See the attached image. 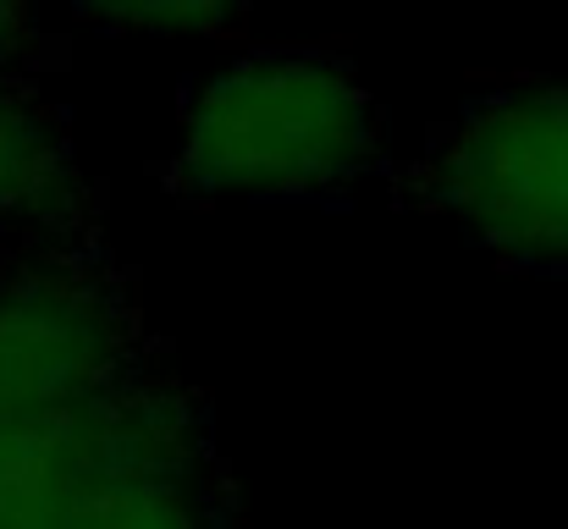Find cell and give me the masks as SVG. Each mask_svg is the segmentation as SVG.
Returning <instances> with one entry per match:
<instances>
[{
	"label": "cell",
	"mask_w": 568,
	"mask_h": 529,
	"mask_svg": "<svg viewBox=\"0 0 568 529\" xmlns=\"http://www.w3.org/2000/svg\"><path fill=\"white\" fill-rule=\"evenodd\" d=\"M381 166V111L332 50H248L183 111L193 199H326Z\"/></svg>",
	"instance_id": "cell-1"
},
{
	"label": "cell",
	"mask_w": 568,
	"mask_h": 529,
	"mask_svg": "<svg viewBox=\"0 0 568 529\" xmlns=\"http://www.w3.org/2000/svg\"><path fill=\"white\" fill-rule=\"evenodd\" d=\"M28 529H226L204 408L150 364L105 397L89 464Z\"/></svg>",
	"instance_id": "cell-4"
},
{
	"label": "cell",
	"mask_w": 568,
	"mask_h": 529,
	"mask_svg": "<svg viewBox=\"0 0 568 529\" xmlns=\"http://www.w3.org/2000/svg\"><path fill=\"white\" fill-rule=\"evenodd\" d=\"M94 193L72 161L61 111L28 83L0 78V254L94 237Z\"/></svg>",
	"instance_id": "cell-5"
},
{
	"label": "cell",
	"mask_w": 568,
	"mask_h": 529,
	"mask_svg": "<svg viewBox=\"0 0 568 529\" xmlns=\"http://www.w3.org/2000/svg\"><path fill=\"white\" fill-rule=\"evenodd\" d=\"M133 369L139 315L100 237L0 254V425L72 414Z\"/></svg>",
	"instance_id": "cell-3"
},
{
	"label": "cell",
	"mask_w": 568,
	"mask_h": 529,
	"mask_svg": "<svg viewBox=\"0 0 568 529\" xmlns=\"http://www.w3.org/2000/svg\"><path fill=\"white\" fill-rule=\"evenodd\" d=\"M33 61H44V33L33 11L0 6V78H28Z\"/></svg>",
	"instance_id": "cell-7"
},
{
	"label": "cell",
	"mask_w": 568,
	"mask_h": 529,
	"mask_svg": "<svg viewBox=\"0 0 568 529\" xmlns=\"http://www.w3.org/2000/svg\"><path fill=\"white\" fill-rule=\"evenodd\" d=\"M94 28H139V33H221L237 22L226 6H116V11H83Z\"/></svg>",
	"instance_id": "cell-6"
},
{
	"label": "cell",
	"mask_w": 568,
	"mask_h": 529,
	"mask_svg": "<svg viewBox=\"0 0 568 529\" xmlns=\"http://www.w3.org/2000/svg\"><path fill=\"white\" fill-rule=\"evenodd\" d=\"M419 204L525 271H568V83L475 94L414 166Z\"/></svg>",
	"instance_id": "cell-2"
}]
</instances>
